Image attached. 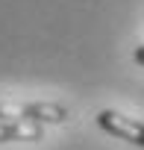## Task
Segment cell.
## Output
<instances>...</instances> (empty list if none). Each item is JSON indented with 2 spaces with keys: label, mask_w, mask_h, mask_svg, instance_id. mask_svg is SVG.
Listing matches in <instances>:
<instances>
[{
  "label": "cell",
  "mask_w": 144,
  "mask_h": 150,
  "mask_svg": "<svg viewBox=\"0 0 144 150\" xmlns=\"http://www.w3.org/2000/svg\"><path fill=\"white\" fill-rule=\"evenodd\" d=\"M44 138V129L27 121H0V144L3 141H38Z\"/></svg>",
  "instance_id": "3"
},
{
  "label": "cell",
  "mask_w": 144,
  "mask_h": 150,
  "mask_svg": "<svg viewBox=\"0 0 144 150\" xmlns=\"http://www.w3.org/2000/svg\"><path fill=\"white\" fill-rule=\"evenodd\" d=\"M18 121H27V124H62L68 121V109L65 106H56V103H24L21 112H18Z\"/></svg>",
  "instance_id": "2"
},
{
  "label": "cell",
  "mask_w": 144,
  "mask_h": 150,
  "mask_svg": "<svg viewBox=\"0 0 144 150\" xmlns=\"http://www.w3.org/2000/svg\"><path fill=\"white\" fill-rule=\"evenodd\" d=\"M132 59H135V65H141V68H144V44H138V47L132 50Z\"/></svg>",
  "instance_id": "4"
},
{
  "label": "cell",
  "mask_w": 144,
  "mask_h": 150,
  "mask_svg": "<svg viewBox=\"0 0 144 150\" xmlns=\"http://www.w3.org/2000/svg\"><path fill=\"white\" fill-rule=\"evenodd\" d=\"M97 127L109 132L112 138H121L126 144L144 147V121H135L129 115H121L115 109H100L97 112Z\"/></svg>",
  "instance_id": "1"
}]
</instances>
